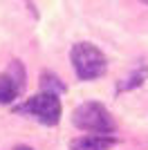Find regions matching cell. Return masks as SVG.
Masks as SVG:
<instances>
[{
    "mask_svg": "<svg viewBox=\"0 0 148 150\" xmlns=\"http://www.w3.org/2000/svg\"><path fill=\"white\" fill-rule=\"evenodd\" d=\"M16 110L36 117L43 125H56L61 121V101H58L56 94H49V92H41L36 96L27 99Z\"/></svg>",
    "mask_w": 148,
    "mask_h": 150,
    "instance_id": "3",
    "label": "cell"
},
{
    "mask_svg": "<svg viewBox=\"0 0 148 150\" xmlns=\"http://www.w3.org/2000/svg\"><path fill=\"white\" fill-rule=\"evenodd\" d=\"M72 123L83 132H97V134H110L117 128L110 110L97 101L81 103L72 114Z\"/></svg>",
    "mask_w": 148,
    "mask_h": 150,
    "instance_id": "1",
    "label": "cell"
},
{
    "mask_svg": "<svg viewBox=\"0 0 148 150\" xmlns=\"http://www.w3.org/2000/svg\"><path fill=\"white\" fill-rule=\"evenodd\" d=\"M41 88H43V92H49V94H58L65 90V85L63 83H58V76L49 74V72H43V76H41Z\"/></svg>",
    "mask_w": 148,
    "mask_h": 150,
    "instance_id": "6",
    "label": "cell"
},
{
    "mask_svg": "<svg viewBox=\"0 0 148 150\" xmlns=\"http://www.w3.org/2000/svg\"><path fill=\"white\" fill-rule=\"evenodd\" d=\"M14 150H34V148H29V146H16Z\"/></svg>",
    "mask_w": 148,
    "mask_h": 150,
    "instance_id": "7",
    "label": "cell"
},
{
    "mask_svg": "<svg viewBox=\"0 0 148 150\" xmlns=\"http://www.w3.org/2000/svg\"><path fill=\"white\" fill-rule=\"evenodd\" d=\"M25 74L20 72L16 76V61H14L11 69L5 72V74H0V103H11L25 88Z\"/></svg>",
    "mask_w": 148,
    "mask_h": 150,
    "instance_id": "4",
    "label": "cell"
},
{
    "mask_svg": "<svg viewBox=\"0 0 148 150\" xmlns=\"http://www.w3.org/2000/svg\"><path fill=\"white\" fill-rule=\"evenodd\" d=\"M115 146V139L108 134H85V137L74 139L70 148L72 150H108Z\"/></svg>",
    "mask_w": 148,
    "mask_h": 150,
    "instance_id": "5",
    "label": "cell"
},
{
    "mask_svg": "<svg viewBox=\"0 0 148 150\" xmlns=\"http://www.w3.org/2000/svg\"><path fill=\"white\" fill-rule=\"evenodd\" d=\"M70 58H72L74 72L81 81H94L99 76H103L108 69V61H105L103 52L92 43H76L72 47Z\"/></svg>",
    "mask_w": 148,
    "mask_h": 150,
    "instance_id": "2",
    "label": "cell"
},
{
    "mask_svg": "<svg viewBox=\"0 0 148 150\" xmlns=\"http://www.w3.org/2000/svg\"><path fill=\"white\" fill-rule=\"evenodd\" d=\"M142 2H148V0H142Z\"/></svg>",
    "mask_w": 148,
    "mask_h": 150,
    "instance_id": "8",
    "label": "cell"
}]
</instances>
